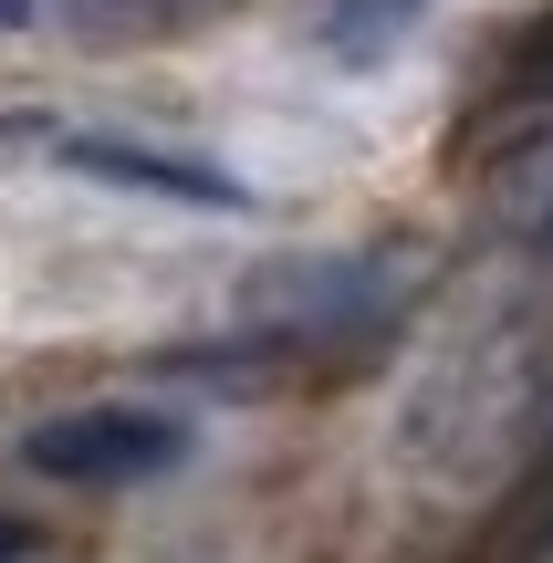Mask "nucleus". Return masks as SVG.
Returning <instances> with one entry per match:
<instances>
[{
    "label": "nucleus",
    "instance_id": "f257e3e1",
    "mask_svg": "<svg viewBox=\"0 0 553 563\" xmlns=\"http://www.w3.org/2000/svg\"><path fill=\"white\" fill-rule=\"evenodd\" d=\"M21 460L63 490H125V481H167L188 460V418L167 407H63L21 439Z\"/></svg>",
    "mask_w": 553,
    "mask_h": 563
},
{
    "label": "nucleus",
    "instance_id": "f03ea898",
    "mask_svg": "<svg viewBox=\"0 0 553 563\" xmlns=\"http://www.w3.org/2000/svg\"><path fill=\"white\" fill-rule=\"evenodd\" d=\"M53 167H74V178H104V188H125V199L220 209V220L262 209L241 178H230V167H209V157H178V146H136V136H53Z\"/></svg>",
    "mask_w": 553,
    "mask_h": 563
},
{
    "label": "nucleus",
    "instance_id": "7ed1b4c3",
    "mask_svg": "<svg viewBox=\"0 0 553 563\" xmlns=\"http://www.w3.org/2000/svg\"><path fill=\"white\" fill-rule=\"evenodd\" d=\"M418 11L429 0H324V63H345V74H376V63L397 53V42L418 32Z\"/></svg>",
    "mask_w": 553,
    "mask_h": 563
},
{
    "label": "nucleus",
    "instance_id": "20e7f679",
    "mask_svg": "<svg viewBox=\"0 0 553 563\" xmlns=\"http://www.w3.org/2000/svg\"><path fill=\"white\" fill-rule=\"evenodd\" d=\"M53 136H63L53 115H0V167H11V157H32V146L53 157Z\"/></svg>",
    "mask_w": 553,
    "mask_h": 563
},
{
    "label": "nucleus",
    "instance_id": "39448f33",
    "mask_svg": "<svg viewBox=\"0 0 553 563\" xmlns=\"http://www.w3.org/2000/svg\"><path fill=\"white\" fill-rule=\"evenodd\" d=\"M21 553H32V532H21L11 511H0V563H21Z\"/></svg>",
    "mask_w": 553,
    "mask_h": 563
},
{
    "label": "nucleus",
    "instance_id": "423d86ee",
    "mask_svg": "<svg viewBox=\"0 0 553 563\" xmlns=\"http://www.w3.org/2000/svg\"><path fill=\"white\" fill-rule=\"evenodd\" d=\"M522 84H533V95H553V42H543V53H533V74H522Z\"/></svg>",
    "mask_w": 553,
    "mask_h": 563
},
{
    "label": "nucleus",
    "instance_id": "0eeeda50",
    "mask_svg": "<svg viewBox=\"0 0 553 563\" xmlns=\"http://www.w3.org/2000/svg\"><path fill=\"white\" fill-rule=\"evenodd\" d=\"M42 11V0H0V32H21V21H32Z\"/></svg>",
    "mask_w": 553,
    "mask_h": 563
}]
</instances>
